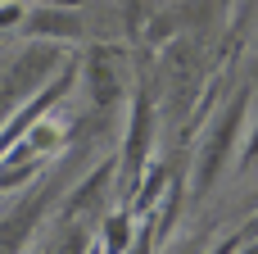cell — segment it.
I'll return each instance as SVG.
<instances>
[{
	"label": "cell",
	"instance_id": "12",
	"mask_svg": "<svg viewBox=\"0 0 258 254\" xmlns=\"http://www.w3.org/2000/svg\"><path fill=\"white\" fill-rule=\"evenodd\" d=\"M159 250V232H154V218H141L136 223V236H132V245L122 254H154Z\"/></svg>",
	"mask_w": 258,
	"mask_h": 254
},
{
	"label": "cell",
	"instance_id": "2",
	"mask_svg": "<svg viewBox=\"0 0 258 254\" xmlns=\"http://www.w3.org/2000/svg\"><path fill=\"white\" fill-rule=\"evenodd\" d=\"M63 59H68L63 45H54V41H27L14 59L0 68V123H5L32 91H41V86L59 73Z\"/></svg>",
	"mask_w": 258,
	"mask_h": 254
},
{
	"label": "cell",
	"instance_id": "8",
	"mask_svg": "<svg viewBox=\"0 0 258 254\" xmlns=\"http://www.w3.org/2000/svg\"><path fill=\"white\" fill-rule=\"evenodd\" d=\"M86 86H91V100H95V109H113L118 100H122V91H127V82H122V59H118V50H91V59H86Z\"/></svg>",
	"mask_w": 258,
	"mask_h": 254
},
{
	"label": "cell",
	"instance_id": "13",
	"mask_svg": "<svg viewBox=\"0 0 258 254\" xmlns=\"http://www.w3.org/2000/svg\"><path fill=\"white\" fill-rule=\"evenodd\" d=\"M168 254H204V241L200 236H181V241H172Z\"/></svg>",
	"mask_w": 258,
	"mask_h": 254
},
{
	"label": "cell",
	"instance_id": "3",
	"mask_svg": "<svg viewBox=\"0 0 258 254\" xmlns=\"http://www.w3.org/2000/svg\"><path fill=\"white\" fill-rule=\"evenodd\" d=\"M154 123H159V118H154V100H150V91L141 86V91L132 95V114H127L122 150L113 155V159H118V177H113V195H118V205H127V195L136 191L145 164L154 159Z\"/></svg>",
	"mask_w": 258,
	"mask_h": 254
},
{
	"label": "cell",
	"instance_id": "1",
	"mask_svg": "<svg viewBox=\"0 0 258 254\" xmlns=\"http://www.w3.org/2000/svg\"><path fill=\"white\" fill-rule=\"evenodd\" d=\"M249 109H254V91L249 86H236V95L222 100L218 118L209 123L200 150H195V164H190V191L195 195H209L222 173L236 164V150H240V136H245V123H249Z\"/></svg>",
	"mask_w": 258,
	"mask_h": 254
},
{
	"label": "cell",
	"instance_id": "7",
	"mask_svg": "<svg viewBox=\"0 0 258 254\" xmlns=\"http://www.w3.org/2000/svg\"><path fill=\"white\" fill-rule=\"evenodd\" d=\"M23 27H27L32 41H54V45L82 41V32H86L82 9H59V5H36V9H27Z\"/></svg>",
	"mask_w": 258,
	"mask_h": 254
},
{
	"label": "cell",
	"instance_id": "6",
	"mask_svg": "<svg viewBox=\"0 0 258 254\" xmlns=\"http://www.w3.org/2000/svg\"><path fill=\"white\" fill-rule=\"evenodd\" d=\"M113 177H118V159L109 155V159H100L86 177L73 182V191H68L63 205H59V218H63V223H86V214H100L104 200L113 195Z\"/></svg>",
	"mask_w": 258,
	"mask_h": 254
},
{
	"label": "cell",
	"instance_id": "11",
	"mask_svg": "<svg viewBox=\"0 0 258 254\" xmlns=\"http://www.w3.org/2000/svg\"><path fill=\"white\" fill-rule=\"evenodd\" d=\"M249 114H254V123H245V136H240V150H236V173L258 168V109H249Z\"/></svg>",
	"mask_w": 258,
	"mask_h": 254
},
{
	"label": "cell",
	"instance_id": "4",
	"mask_svg": "<svg viewBox=\"0 0 258 254\" xmlns=\"http://www.w3.org/2000/svg\"><path fill=\"white\" fill-rule=\"evenodd\" d=\"M59 186H63V182L45 168V173L36 177V186H32L14 209H5V214H0V254H23V250H27V241H32V232H36V223L54 209Z\"/></svg>",
	"mask_w": 258,
	"mask_h": 254
},
{
	"label": "cell",
	"instance_id": "5",
	"mask_svg": "<svg viewBox=\"0 0 258 254\" xmlns=\"http://www.w3.org/2000/svg\"><path fill=\"white\" fill-rule=\"evenodd\" d=\"M77 77H82V59H77V55H68V59L59 64V73H54L41 91H32V95H27L14 114L0 123V155H5V150H9V145H14V141L36 123V118H45L50 109H59V105H63V95L77 86Z\"/></svg>",
	"mask_w": 258,
	"mask_h": 254
},
{
	"label": "cell",
	"instance_id": "14",
	"mask_svg": "<svg viewBox=\"0 0 258 254\" xmlns=\"http://www.w3.org/2000/svg\"><path fill=\"white\" fill-rule=\"evenodd\" d=\"M236 254H258V236H254V241H245V245H240Z\"/></svg>",
	"mask_w": 258,
	"mask_h": 254
},
{
	"label": "cell",
	"instance_id": "10",
	"mask_svg": "<svg viewBox=\"0 0 258 254\" xmlns=\"http://www.w3.org/2000/svg\"><path fill=\"white\" fill-rule=\"evenodd\" d=\"M91 245H95V232L86 223H63V232L50 245V254H91Z\"/></svg>",
	"mask_w": 258,
	"mask_h": 254
},
{
	"label": "cell",
	"instance_id": "15",
	"mask_svg": "<svg viewBox=\"0 0 258 254\" xmlns=\"http://www.w3.org/2000/svg\"><path fill=\"white\" fill-rule=\"evenodd\" d=\"M254 209H258V205H254Z\"/></svg>",
	"mask_w": 258,
	"mask_h": 254
},
{
	"label": "cell",
	"instance_id": "9",
	"mask_svg": "<svg viewBox=\"0 0 258 254\" xmlns=\"http://www.w3.org/2000/svg\"><path fill=\"white\" fill-rule=\"evenodd\" d=\"M136 223H141V218H136L132 209L118 205L113 214L100 218V232H95V245H91V250L95 254H122L127 245H132V236H136Z\"/></svg>",
	"mask_w": 258,
	"mask_h": 254
}]
</instances>
